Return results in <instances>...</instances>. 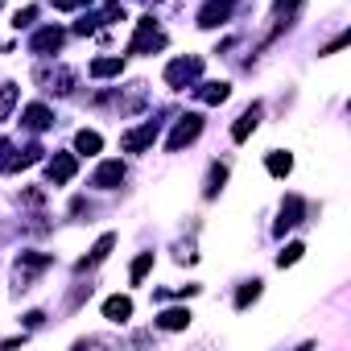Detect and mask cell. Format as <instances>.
I'll return each mask as SVG.
<instances>
[{"instance_id": "484cf974", "label": "cell", "mask_w": 351, "mask_h": 351, "mask_svg": "<svg viewBox=\"0 0 351 351\" xmlns=\"http://www.w3.org/2000/svg\"><path fill=\"white\" fill-rule=\"evenodd\" d=\"M223 178H228V169H223V165H215V169H211V178H207V195H215V191L223 186Z\"/></svg>"}, {"instance_id": "277c9868", "label": "cell", "mask_w": 351, "mask_h": 351, "mask_svg": "<svg viewBox=\"0 0 351 351\" xmlns=\"http://www.w3.org/2000/svg\"><path fill=\"white\" fill-rule=\"evenodd\" d=\"M157 128H161L157 120H145L141 128H132V132L120 136V149H124V153H141V149H149V145L157 141Z\"/></svg>"}, {"instance_id": "7a4b0ae2", "label": "cell", "mask_w": 351, "mask_h": 351, "mask_svg": "<svg viewBox=\"0 0 351 351\" xmlns=\"http://www.w3.org/2000/svg\"><path fill=\"white\" fill-rule=\"evenodd\" d=\"M199 132H203V116H199V112H186V116H182L178 124H173L169 141H165V145H169V153H178L182 145H191V141H195Z\"/></svg>"}, {"instance_id": "4316f807", "label": "cell", "mask_w": 351, "mask_h": 351, "mask_svg": "<svg viewBox=\"0 0 351 351\" xmlns=\"http://www.w3.org/2000/svg\"><path fill=\"white\" fill-rule=\"evenodd\" d=\"M34 17H38V9H34V5H29V9H21V13H17V21H13V25H17V29H21V25H29V21H34Z\"/></svg>"}, {"instance_id": "30bf717a", "label": "cell", "mask_w": 351, "mask_h": 351, "mask_svg": "<svg viewBox=\"0 0 351 351\" xmlns=\"http://www.w3.org/2000/svg\"><path fill=\"white\" fill-rule=\"evenodd\" d=\"M21 124H25L29 132H42V128H50V124H54V116H50V108H42V104H29V108L21 112Z\"/></svg>"}, {"instance_id": "8fae6325", "label": "cell", "mask_w": 351, "mask_h": 351, "mask_svg": "<svg viewBox=\"0 0 351 351\" xmlns=\"http://www.w3.org/2000/svg\"><path fill=\"white\" fill-rule=\"evenodd\" d=\"M62 46V29H42V34H34V42H29V50L34 54H50V50H58Z\"/></svg>"}, {"instance_id": "2e32d148", "label": "cell", "mask_w": 351, "mask_h": 351, "mask_svg": "<svg viewBox=\"0 0 351 351\" xmlns=\"http://www.w3.org/2000/svg\"><path fill=\"white\" fill-rule=\"evenodd\" d=\"M157 326L161 330H182V326H191V310H161Z\"/></svg>"}, {"instance_id": "3957f363", "label": "cell", "mask_w": 351, "mask_h": 351, "mask_svg": "<svg viewBox=\"0 0 351 351\" xmlns=\"http://www.w3.org/2000/svg\"><path fill=\"white\" fill-rule=\"evenodd\" d=\"M161 46H165V34L153 25V17H141V21H136V38H132L128 50H132V54H149V50H161Z\"/></svg>"}, {"instance_id": "5bb4252c", "label": "cell", "mask_w": 351, "mask_h": 351, "mask_svg": "<svg viewBox=\"0 0 351 351\" xmlns=\"http://www.w3.org/2000/svg\"><path fill=\"white\" fill-rule=\"evenodd\" d=\"M104 318L108 322H128L132 318V302L128 298H108L104 302Z\"/></svg>"}, {"instance_id": "5b68a950", "label": "cell", "mask_w": 351, "mask_h": 351, "mask_svg": "<svg viewBox=\"0 0 351 351\" xmlns=\"http://www.w3.org/2000/svg\"><path fill=\"white\" fill-rule=\"evenodd\" d=\"M232 17V0H207V5L199 9V25L203 29H215L219 21H228Z\"/></svg>"}, {"instance_id": "52a82bcc", "label": "cell", "mask_w": 351, "mask_h": 351, "mask_svg": "<svg viewBox=\"0 0 351 351\" xmlns=\"http://www.w3.org/2000/svg\"><path fill=\"white\" fill-rule=\"evenodd\" d=\"M46 265H50V256H46V252H25V256L17 261V285H21V289H29V277H34L38 269H46Z\"/></svg>"}, {"instance_id": "83f0119b", "label": "cell", "mask_w": 351, "mask_h": 351, "mask_svg": "<svg viewBox=\"0 0 351 351\" xmlns=\"http://www.w3.org/2000/svg\"><path fill=\"white\" fill-rule=\"evenodd\" d=\"M83 5H91V0H54V9H83Z\"/></svg>"}, {"instance_id": "e0dca14e", "label": "cell", "mask_w": 351, "mask_h": 351, "mask_svg": "<svg viewBox=\"0 0 351 351\" xmlns=\"http://www.w3.org/2000/svg\"><path fill=\"white\" fill-rule=\"evenodd\" d=\"M265 165H269V173H273V178H285V173L293 169V157H289V153H281V149H273Z\"/></svg>"}, {"instance_id": "6da1fadb", "label": "cell", "mask_w": 351, "mask_h": 351, "mask_svg": "<svg viewBox=\"0 0 351 351\" xmlns=\"http://www.w3.org/2000/svg\"><path fill=\"white\" fill-rule=\"evenodd\" d=\"M199 75H203V58H178V62H169V66H165V83H169L173 91L191 87Z\"/></svg>"}, {"instance_id": "603a6c76", "label": "cell", "mask_w": 351, "mask_h": 351, "mask_svg": "<svg viewBox=\"0 0 351 351\" xmlns=\"http://www.w3.org/2000/svg\"><path fill=\"white\" fill-rule=\"evenodd\" d=\"M149 269H153V252H141V256L132 261V269H128V277H132V281H145V273H149Z\"/></svg>"}, {"instance_id": "d4e9b609", "label": "cell", "mask_w": 351, "mask_h": 351, "mask_svg": "<svg viewBox=\"0 0 351 351\" xmlns=\"http://www.w3.org/2000/svg\"><path fill=\"white\" fill-rule=\"evenodd\" d=\"M302 252H306V248H302V244H285V252H281V256H277V265H281V269H285V265H293V261H298V256H302Z\"/></svg>"}, {"instance_id": "ba28073f", "label": "cell", "mask_w": 351, "mask_h": 351, "mask_svg": "<svg viewBox=\"0 0 351 351\" xmlns=\"http://www.w3.org/2000/svg\"><path fill=\"white\" fill-rule=\"evenodd\" d=\"M99 191H112V186H120L124 182V165L120 161H104L99 169H95V178H91Z\"/></svg>"}, {"instance_id": "9c48e42d", "label": "cell", "mask_w": 351, "mask_h": 351, "mask_svg": "<svg viewBox=\"0 0 351 351\" xmlns=\"http://www.w3.org/2000/svg\"><path fill=\"white\" fill-rule=\"evenodd\" d=\"M38 83H46V91H58V95H66L71 91V83H75V75L71 71H38Z\"/></svg>"}, {"instance_id": "4fadbf2b", "label": "cell", "mask_w": 351, "mask_h": 351, "mask_svg": "<svg viewBox=\"0 0 351 351\" xmlns=\"http://www.w3.org/2000/svg\"><path fill=\"white\" fill-rule=\"evenodd\" d=\"M298 223H302V199H298V195H289V199H285V207H281L277 232H285V228H298Z\"/></svg>"}, {"instance_id": "d6986e66", "label": "cell", "mask_w": 351, "mask_h": 351, "mask_svg": "<svg viewBox=\"0 0 351 351\" xmlns=\"http://www.w3.org/2000/svg\"><path fill=\"white\" fill-rule=\"evenodd\" d=\"M75 149H79V153H99V149H104V136H99V132H87V128H83V132L75 136Z\"/></svg>"}, {"instance_id": "44dd1931", "label": "cell", "mask_w": 351, "mask_h": 351, "mask_svg": "<svg viewBox=\"0 0 351 351\" xmlns=\"http://www.w3.org/2000/svg\"><path fill=\"white\" fill-rule=\"evenodd\" d=\"M0 169H21V153L9 141H0Z\"/></svg>"}, {"instance_id": "7402d4cb", "label": "cell", "mask_w": 351, "mask_h": 351, "mask_svg": "<svg viewBox=\"0 0 351 351\" xmlns=\"http://www.w3.org/2000/svg\"><path fill=\"white\" fill-rule=\"evenodd\" d=\"M112 244H116V236H104V240H99V244L91 248V256H87V261H83L79 269H87V265H99V261H104V256L112 252Z\"/></svg>"}, {"instance_id": "ac0fdd59", "label": "cell", "mask_w": 351, "mask_h": 351, "mask_svg": "<svg viewBox=\"0 0 351 351\" xmlns=\"http://www.w3.org/2000/svg\"><path fill=\"white\" fill-rule=\"evenodd\" d=\"M120 71H124L120 58H95V62H91V75H95V79H112V75H120Z\"/></svg>"}, {"instance_id": "9a60e30c", "label": "cell", "mask_w": 351, "mask_h": 351, "mask_svg": "<svg viewBox=\"0 0 351 351\" xmlns=\"http://www.w3.org/2000/svg\"><path fill=\"white\" fill-rule=\"evenodd\" d=\"M195 91H199V99H203V104H223V99L232 95V87H228V83H199Z\"/></svg>"}, {"instance_id": "cb8c5ba5", "label": "cell", "mask_w": 351, "mask_h": 351, "mask_svg": "<svg viewBox=\"0 0 351 351\" xmlns=\"http://www.w3.org/2000/svg\"><path fill=\"white\" fill-rule=\"evenodd\" d=\"M261 298V281H248V285H240V293H236V306L244 310L248 302H256Z\"/></svg>"}, {"instance_id": "f1b7e54d", "label": "cell", "mask_w": 351, "mask_h": 351, "mask_svg": "<svg viewBox=\"0 0 351 351\" xmlns=\"http://www.w3.org/2000/svg\"><path fill=\"white\" fill-rule=\"evenodd\" d=\"M293 5H298V0H277V13H289Z\"/></svg>"}, {"instance_id": "7c38bea8", "label": "cell", "mask_w": 351, "mask_h": 351, "mask_svg": "<svg viewBox=\"0 0 351 351\" xmlns=\"http://www.w3.org/2000/svg\"><path fill=\"white\" fill-rule=\"evenodd\" d=\"M256 124H261V104H252V108H248V112L236 120V128H232V141H248Z\"/></svg>"}, {"instance_id": "ffe728a7", "label": "cell", "mask_w": 351, "mask_h": 351, "mask_svg": "<svg viewBox=\"0 0 351 351\" xmlns=\"http://www.w3.org/2000/svg\"><path fill=\"white\" fill-rule=\"evenodd\" d=\"M13 108H17V87H9V83H5V87H0V124L9 120V112H13Z\"/></svg>"}, {"instance_id": "8992f818", "label": "cell", "mask_w": 351, "mask_h": 351, "mask_svg": "<svg viewBox=\"0 0 351 351\" xmlns=\"http://www.w3.org/2000/svg\"><path fill=\"white\" fill-rule=\"evenodd\" d=\"M75 169H79L75 153H54V161L46 165V173H50V182H71V178H75Z\"/></svg>"}]
</instances>
